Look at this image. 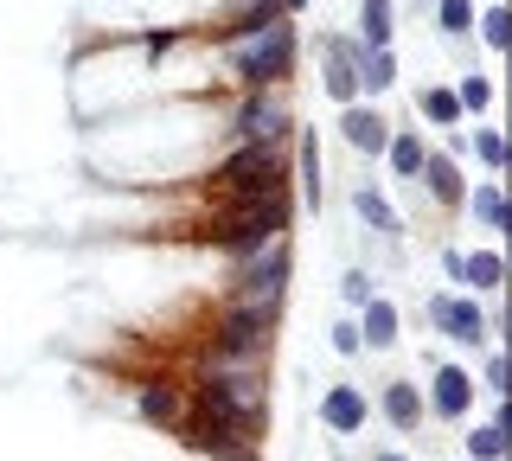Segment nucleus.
Wrapping results in <instances>:
<instances>
[{
  "instance_id": "nucleus-24",
  "label": "nucleus",
  "mask_w": 512,
  "mask_h": 461,
  "mask_svg": "<svg viewBox=\"0 0 512 461\" xmlns=\"http://www.w3.org/2000/svg\"><path fill=\"white\" fill-rule=\"evenodd\" d=\"M416 103H423V122H436V129H461V122H468L461 103H455V90H423Z\"/></svg>"
},
{
  "instance_id": "nucleus-12",
  "label": "nucleus",
  "mask_w": 512,
  "mask_h": 461,
  "mask_svg": "<svg viewBox=\"0 0 512 461\" xmlns=\"http://www.w3.org/2000/svg\"><path fill=\"white\" fill-rule=\"evenodd\" d=\"M416 180H423V193L436 205H461V193H468V180H461V161L455 154H423V167H416Z\"/></svg>"
},
{
  "instance_id": "nucleus-29",
  "label": "nucleus",
  "mask_w": 512,
  "mask_h": 461,
  "mask_svg": "<svg viewBox=\"0 0 512 461\" xmlns=\"http://www.w3.org/2000/svg\"><path fill=\"white\" fill-rule=\"evenodd\" d=\"M474 154H480L493 173H500V167H506V135H500V129H480V135H474Z\"/></svg>"
},
{
  "instance_id": "nucleus-19",
  "label": "nucleus",
  "mask_w": 512,
  "mask_h": 461,
  "mask_svg": "<svg viewBox=\"0 0 512 461\" xmlns=\"http://www.w3.org/2000/svg\"><path fill=\"white\" fill-rule=\"evenodd\" d=\"M397 20H391V0H359V45L365 52H391Z\"/></svg>"
},
{
  "instance_id": "nucleus-14",
  "label": "nucleus",
  "mask_w": 512,
  "mask_h": 461,
  "mask_svg": "<svg viewBox=\"0 0 512 461\" xmlns=\"http://www.w3.org/2000/svg\"><path fill=\"white\" fill-rule=\"evenodd\" d=\"M288 141H295V186H301V205H314V212H320V199H327V186H320V135H314V129H295Z\"/></svg>"
},
{
  "instance_id": "nucleus-5",
  "label": "nucleus",
  "mask_w": 512,
  "mask_h": 461,
  "mask_svg": "<svg viewBox=\"0 0 512 461\" xmlns=\"http://www.w3.org/2000/svg\"><path fill=\"white\" fill-rule=\"evenodd\" d=\"M295 135V116H288V103L276 97V90H244V103H237L231 116V141H282Z\"/></svg>"
},
{
  "instance_id": "nucleus-18",
  "label": "nucleus",
  "mask_w": 512,
  "mask_h": 461,
  "mask_svg": "<svg viewBox=\"0 0 512 461\" xmlns=\"http://www.w3.org/2000/svg\"><path fill=\"white\" fill-rule=\"evenodd\" d=\"M352 212H359V218H365V225H372L378 237H404V218L391 212V199H384L378 186H365V180L352 186Z\"/></svg>"
},
{
  "instance_id": "nucleus-7",
  "label": "nucleus",
  "mask_w": 512,
  "mask_h": 461,
  "mask_svg": "<svg viewBox=\"0 0 512 461\" xmlns=\"http://www.w3.org/2000/svg\"><path fill=\"white\" fill-rule=\"evenodd\" d=\"M429 327L455 346H487V314L474 295H429Z\"/></svg>"
},
{
  "instance_id": "nucleus-20",
  "label": "nucleus",
  "mask_w": 512,
  "mask_h": 461,
  "mask_svg": "<svg viewBox=\"0 0 512 461\" xmlns=\"http://www.w3.org/2000/svg\"><path fill=\"white\" fill-rule=\"evenodd\" d=\"M461 205H468V212L480 218V225L487 231H506L512 225V212H506V193H500V180H480V186H468V193H461Z\"/></svg>"
},
{
  "instance_id": "nucleus-15",
  "label": "nucleus",
  "mask_w": 512,
  "mask_h": 461,
  "mask_svg": "<svg viewBox=\"0 0 512 461\" xmlns=\"http://www.w3.org/2000/svg\"><path fill=\"white\" fill-rule=\"evenodd\" d=\"M461 289L468 295H500L506 289V257L500 250H461Z\"/></svg>"
},
{
  "instance_id": "nucleus-27",
  "label": "nucleus",
  "mask_w": 512,
  "mask_h": 461,
  "mask_svg": "<svg viewBox=\"0 0 512 461\" xmlns=\"http://www.w3.org/2000/svg\"><path fill=\"white\" fill-rule=\"evenodd\" d=\"M455 103H461V116H480V109H493V84L468 71V77L455 84Z\"/></svg>"
},
{
  "instance_id": "nucleus-8",
  "label": "nucleus",
  "mask_w": 512,
  "mask_h": 461,
  "mask_svg": "<svg viewBox=\"0 0 512 461\" xmlns=\"http://www.w3.org/2000/svg\"><path fill=\"white\" fill-rule=\"evenodd\" d=\"M474 378H468V365H436V378H429V397H423V410L429 417H442V423H468V410H474Z\"/></svg>"
},
{
  "instance_id": "nucleus-1",
  "label": "nucleus",
  "mask_w": 512,
  "mask_h": 461,
  "mask_svg": "<svg viewBox=\"0 0 512 461\" xmlns=\"http://www.w3.org/2000/svg\"><path fill=\"white\" fill-rule=\"evenodd\" d=\"M288 225H295V193L282 186H269V193H244V199H218L212 225H205V237L224 250L231 263L256 257L263 244H276V237H288Z\"/></svg>"
},
{
  "instance_id": "nucleus-23",
  "label": "nucleus",
  "mask_w": 512,
  "mask_h": 461,
  "mask_svg": "<svg viewBox=\"0 0 512 461\" xmlns=\"http://www.w3.org/2000/svg\"><path fill=\"white\" fill-rule=\"evenodd\" d=\"M506 436H512L506 423H480V429H468V461H506Z\"/></svg>"
},
{
  "instance_id": "nucleus-25",
  "label": "nucleus",
  "mask_w": 512,
  "mask_h": 461,
  "mask_svg": "<svg viewBox=\"0 0 512 461\" xmlns=\"http://www.w3.org/2000/svg\"><path fill=\"white\" fill-rule=\"evenodd\" d=\"M474 13H480L474 0H436V20H442L448 39H468L474 33Z\"/></svg>"
},
{
  "instance_id": "nucleus-33",
  "label": "nucleus",
  "mask_w": 512,
  "mask_h": 461,
  "mask_svg": "<svg viewBox=\"0 0 512 461\" xmlns=\"http://www.w3.org/2000/svg\"><path fill=\"white\" fill-rule=\"evenodd\" d=\"M282 13H288V20H295V13H308V0H282Z\"/></svg>"
},
{
  "instance_id": "nucleus-6",
  "label": "nucleus",
  "mask_w": 512,
  "mask_h": 461,
  "mask_svg": "<svg viewBox=\"0 0 512 461\" xmlns=\"http://www.w3.org/2000/svg\"><path fill=\"white\" fill-rule=\"evenodd\" d=\"M314 52H320V90H327L340 109L359 103V52H365V45L359 39H340V33H320Z\"/></svg>"
},
{
  "instance_id": "nucleus-30",
  "label": "nucleus",
  "mask_w": 512,
  "mask_h": 461,
  "mask_svg": "<svg viewBox=\"0 0 512 461\" xmlns=\"http://www.w3.org/2000/svg\"><path fill=\"white\" fill-rule=\"evenodd\" d=\"M333 353H340V359L365 353V340H359V321H333Z\"/></svg>"
},
{
  "instance_id": "nucleus-13",
  "label": "nucleus",
  "mask_w": 512,
  "mask_h": 461,
  "mask_svg": "<svg viewBox=\"0 0 512 461\" xmlns=\"http://www.w3.org/2000/svg\"><path fill=\"white\" fill-rule=\"evenodd\" d=\"M269 20H288L282 0H224V20L212 26V33L237 39V33H256V26H269Z\"/></svg>"
},
{
  "instance_id": "nucleus-10",
  "label": "nucleus",
  "mask_w": 512,
  "mask_h": 461,
  "mask_svg": "<svg viewBox=\"0 0 512 461\" xmlns=\"http://www.w3.org/2000/svg\"><path fill=\"white\" fill-rule=\"evenodd\" d=\"M320 423H327L333 436H359V429L372 423V397H365L359 385H327V397H320Z\"/></svg>"
},
{
  "instance_id": "nucleus-17",
  "label": "nucleus",
  "mask_w": 512,
  "mask_h": 461,
  "mask_svg": "<svg viewBox=\"0 0 512 461\" xmlns=\"http://www.w3.org/2000/svg\"><path fill=\"white\" fill-rule=\"evenodd\" d=\"M359 340L372 346V353H391L397 346V301H384V295H372L359 308Z\"/></svg>"
},
{
  "instance_id": "nucleus-3",
  "label": "nucleus",
  "mask_w": 512,
  "mask_h": 461,
  "mask_svg": "<svg viewBox=\"0 0 512 461\" xmlns=\"http://www.w3.org/2000/svg\"><path fill=\"white\" fill-rule=\"evenodd\" d=\"M276 321H282V314L231 308V301H224V314L212 321V340H205V372H212V365H269Z\"/></svg>"
},
{
  "instance_id": "nucleus-21",
  "label": "nucleus",
  "mask_w": 512,
  "mask_h": 461,
  "mask_svg": "<svg viewBox=\"0 0 512 461\" xmlns=\"http://www.w3.org/2000/svg\"><path fill=\"white\" fill-rule=\"evenodd\" d=\"M423 135L416 129H391V141H384V161H391V173L397 180H416V167H423Z\"/></svg>"
},
{
  "instance_id": "nucleus-16",
  "label": "nucleus",
  "mask_w": 512,
  "mask_h": 461,
  "mask_svg": "<svg viewBox=\"0 0 512 461\" xmlns=\"http://www.w3.org/2000/svg\"><path fill=\"white\" fill-rule=\"evenodd\" d=\"M141 417L160 423V429H180V417H186V391L167 385V378H148V385H141Z\"/></svg>"
},
{
  "instance_id": "nucleus-2",
  "label": "nucleus",
  "mask_w": 512,
  "mask_h": 461,
  "mask_svg": "<svg viewBox=\"0 0 512 461\" xmlns=\"http://www.w3.org/2000/svg\"><path fill=\"white\" fill-rule=\"evenodd\" d=\"M224 58H231V71H237L244 90H276V84L295 77L301 33H295V20H269V26H256V33L224 39Z\"/></svg>"
},
{
  "instance_id": "nucleus-4",
  "label": "nucleus",
  "mask_w": 512,
  "mask_h": 461,
  "mask_svg": "<svg viewBox=\"0 0 512 461\" xmlns=\"http://www.w3.org/2000/svg\"><path fill=\"white\" fill-rule=\"evenodd\" d=\"M288 276H295V244H288V237H276V244H263L256 257H244V263L231 269V289H224V301H231V308L282 314Z\"/></svg>"
},
{
  "instance_id": "nucleus-9",
  "label": "nucleus",
  "mask_w": 512,
  "mask_h": 461,
  "mask_svg": "<svg viewBox=\"0 0 512 461\" xmlns=\"http://www.w3.org/2000/svg\"><path fill=\"white\" fill-rule=\"evenodd\" d=\"M340 141H346L352 154H365V161H378L384 141H391V116L372 109V103H346L340 109Z\"/></svg>"
},
{
  "instance_id": "nucleus-32",
  "label": "nucleus",
  "mask_w": 512,
  "mask_h": 461,
  "mask_svg": "<svg viewBox=\"0 0 512 461\" xmlns=\"http://www.w3.org/2000/svg\"><path fill=\"white\" fill-rule=\"evenodd\" d=\"M173 39H180V33H141V52H148V58H167Z\"/></svg>"
},
{
  "instance_id": "nucleus-11",
  "label": "nucleus",
  "mask_w": 512,
  "mask_h": 461,
  "mask_svg": "<svg viewBox=\"0 0 512 461\" xmlns=\"http://www.w3.org/2000/svg\"><path fill=\"white\" fill-rule=\"evenodd\" d=\"M378 410H384V423L397 429V436H416V429H423V391H416V378H391V385H384V397H378Z\"/></svg>"
},
{
  "instance_id": "nucleus-28",
  "label": "nucleus",
  "mask_w": 512,
  "mask_h": 461,
  "mask_svg": "<svg viewBox=\"0 0 512 461\" xmlns=\"http://www.w3.org/2000/svg\"><path fill=\"white\" fill-rule=\"evenodd\" d=\"M340 295H346V308H365V301L378 295V282L365 276V269H346V276H340Z\"/></svg>"
},
{
  "instance_id": "nucleus-34",
  "label": "nucleus",
  "mask_w": 512,
  "mask_h": 461,
  "mask_svg": "<svg viewBox=\"0 0 512 461\" xmlns=\"http://www.w3.org/2000/svg\"><path fill=\"white\" fill-rule=\"evenodd\" d=\"M372 461H410V455H397V449H378V455H372Z\"/></svg>"
},
{
  "instance_id": "nucleus-26",
  "label": "nucleus",
  "mask_w": 512,
  "mask_h": 461,
  "mask_svg": "<svg viewBox=\"0 0 512 461\" xmlns=\"http://www.w3.org/2000/svg\"><path fill=\"white\" fill-rule=\"evenodd\" d=\"M474 26H480V39H487L493 52H506V45H512V13H506V7H487V13H474Z\"/></svg>"
},
{
  "instance_id": "nucleus-31",
  "label": "nucleus",
  "mask_w": 512,
  "mask_h": 461,
  "mask_svg": "<svg viewBox=\"0 0 512 461\" xmlns=\"http://www.w3.org/2000/svg\"><path fill=\"white\" fill-rule=\"evenodd\" d=\"M506 378H512V365H506L500 346H493V353H487V391H493V397H506Z\"/></svg>"
},
{
  "instance_id": "nucleus-22",
  "label": "nucleus",
  "mask_w": 512,
  "mask_h": 461,
  "mask_svg": "<svg viewBox=\"0 0 512 461\" xmlns=\"http://www.w3.org/2000/svg\"><path fill=\"white\" fill-rule=\"evenodd\" d=\"M397 84V58L391 52H359V97H384Z\"/></svg>"
}]
</instances>
